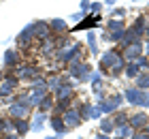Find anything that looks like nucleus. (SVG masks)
<instances>
[{
	"label": "nucleus",
	"mask_w": 149,
	"mask_h": 139,
	"mask_svg": "<svg viewBox=\"0 0 149 139\" xmlns=\"http://www.w3.org/2000/svg\"><path fill=\"white\" fill-rule=\"evenodd\" d=\"M47 139H60V137H58V135H56V137H47Z\"/></svg>",
	"instance_id": "obj_49"
},
{
	"label": "nucleus",
	"mask_w": 149,
	"mask_h": 139,
	"mask_svg": "<svg viewBox=\"0 0 149 139\" xmlns=\"http://www.w3.org/2000/svg\"><path fill=\"white\" fill-rule=\"evenodd\" d=\"M90 6H92V2H90V0H81V11H90Z\"/></svg>",
	"instance_id": "obj_42"
},
{
	"label": "nucleus",
	"mask_w": 149,
	"mask_h": 139,
	"mask_svg": "<svg viewBox=\"0 0 149 139\" xmlns=\"http://www.w3.org/2000/svg\"><path fill=\"white\" fill-rule=\"evenodd\" d=\"M45 118H47V111H38L34 116V120L30 122V131H34V133H40L45 126Z\"/></svg>",
	"instance_id": "obj_15"
},
{
	"label": "nucleus",
	"mask_w": 149,
	"mask_h": 139,
	"mask_svg": "<svg viewBox=\"0 0 149 139\" xmlns=\"http://www.w3.org/2000/svg\"><path fill=\"white\" fill-rule=\"evenodd\" d=\"M13 124H15V131H17V135L22 137L26 135L30 131V122H28V118H19V120H13Z\"/></svg>",
	"instance_id": "obj_16"
},
{
	"label": "nucleus",
	"mask_w": 149,
	"mask_h": 139,
	"mask_svg": "<svg viewBox=\"0 0 149 139\" xmlns=\"http://www.w3.org/2000/svg\"><path fill=\"white\" fill-rule=\"evenodd\" d=\"M145 131H147V133H149V122H147V126H145Z\"/></svg>",
	"instance_id": "obj_50"
},
{
	"label": "nucleus",
	"mask_w": 149,
	"mask_h": 139,
	"mask_svg": "<svg viewBox=\"0 0 149 139\" xmlns=\"http://www.w3.org/2000/svg\"><path fill=\"white\" fill-rule=\"evenodd\" d=\"M141 107H149V90H143V99H141Z\"/></svg>",
	"instance_id": "obj_39"
},
{
	"label": "nucleus",
	"mask_w": 149,
	"mask_h": 139,
	"mask_svg": "<svg viewBox=\"0 0 149 139\" xmlns=\"http://www.w3.org/2000/svg\"><path fill=\"white\" fill-rule=\"evenodd\" d=\"M4 139H19L17 133H4Z\"/></svg>",
	"instance_id": "obj_44"
},
{
	"label": "nucleus",
	"mask_w": 149,
	"mask_h": 139,
	"mask_svg": "<svg viewBox=\"0 0 149 139\" xmlns=\"http://www.w3.org/2000/svg\"><path fill=\"white\" fill-rule=\"evenodd\" d=\"M100 9H102V4H98V2H92V6H90V11L94 13V15H98Z\"/></svg>",
	"instance_id": "obj_41"
},
{
	"label": "nucleus",
	"mask_w": 149,
	"mask_h": 139,
	"mask_svg": "<svg viewBox=\"0 0 149 139\" xmlns=\"http://www.w3.org/2000/svg\"><path fill=\"white\" fill-rule=\"evenodd\" d=\"M49 28H51V32H66V30H68V24H66L64 22V19H51V22H49Z\"/></svg>",
	"instance_id": "obj_20"
},
{
	"label": "nucleus",
	"mask_w": 149,
	"mask_h": 139,
	"mask_svg": "<svg viewBox=\"0 0 149 139\" xmlns=\"http://www.w3.org/2000/svg\"><path fill=\"white\" fill-rule=\"evenodd\" d=\"M124 99L130 103V105H136L141 107V99H143V90L136 88V86H130V88H126L124 90Z\"/></svg>",
	"instance_id": "obj_8"
},
{
	"label": "nucleus",
	"mask_w": 149,
	"mask_h": 139,
	"mask_svg": "<svg viewBox=\"0 0 149 139\" xmlns=\"http://www.w3.org/2000/svg\"><path fill=\"white\" fill-rule=\"evenodd\" d=\"M147 71H149V58H147Z\"/></svg>",
	"instance_id": "obj_52"
},
{
	"label": "nucleus",
	"mask_w": 149,
	"mask_h": 139,
	"mask_svg": "<svg viewBox=\"0 0 149 139\" xmlns=\"http://www.w3.org/2000/svg\"><path fill=\"white\" fill-rule=\"evenodd\" d=\"M115 2H117V0H104V4H107V6H113Z\"/></svg>",
	"instance_id": "obj_46"
},
{
	"label": "nucleus",
	"mask_w": 149,
	"mask_h": 139,
	"mask_svg": "<svg viewBox=\"0 0 149 139\" xmlns=\"http://www.w3.org/2000/svg\"><path fill=\"white\" fill-rule=\"evenodd\" d=\"M113 131H115L113 118H102V120H100V133H107V135H111Z\"/></svg>",
	"instance_id": "obj_21"
},
{
	"label": "nucleus",
	"mask_w": 149,
	"mask_h": 139,
	"mask_svg": "<svg viewBox=\"0 0 149 139\" xmlns=\"http://www.w3.org/2000/svg\"><path fill=\"white\" fill-rule=\"evenodd\" d=\"M111 15H113L115 19H121V17L126 15V9H121V6H117V9H113V13H111Z\"/></svg>",
	"instance_id": "obj_37"
},
{
	"label": "nucleus",
	"mask_w": 149,
	"mask_h": 139,
	"mask_svg": "<svg viewBox=\"0 0 149 139\" xmlns=\"http://www.w3.org/2000/svg\"><path fill=\"white\" fill-rule=\"evenodd\" d=\"M87 45H90L92 54H98V41H96V34H94L92 30L87 32Z\"/></svg>",
	"instance_id": "obj_31"
},
{
	"label": "nucleus",
	"mask_w": 149,
	"mask_h": 139,
	"mask_svg": "<svg viewBox=\"0 0 149 139\" xmlns=\"http://www.w3.org/2000/svg\"><path fill=\"white\" fill-rule=\"evenodd\" d=\"M53 49H56V41H53V39H51V41H47V43L43 45V54H45V56H49Z\"/></svg>",
	"instance_id": "obj_33"
},
{
	"label": "nucleus",
	"mask_w": 149,
	"mask_h": 139,
	"mask_svg": "<svg viewBox=\"0 0 149 139\" xmlns=\"http://www.w3.org/2000/svg\"><path fill=\"white\" fill-rule=\"evenodd\" d=\"M134 79H136V88H141V90H149V71H141Z\"/></svg>",
	"instance_id": "obj_19"
},
{
	"label": "nucleus",
	"mask_w": 149,
	"mask_h": 139,
	"mask_svg": "<svg viewBox=\"0 0 149 139\" xmlns=\"http://www.w3.org/2000/svg\"><path fill=\"white\" fill-rule=\"evenodd\" d=\"M49 124H51V128L58 133V137H60V139H62V137H64V133L68 131V128H66V124H64V118H62V116H58V114L49 120Z\"/></svg>",
	"instance_id": "obj_12"
},
{
	"label": "nucleus",
	"mask_w": 149,
	"mask_h": 139,
	"mask_svg": "<svg viewBox=\"0 0 149 139\" xmlns=\"http://www.w3.org/2000/svg\"><path fill=\"white\" fill-rule=\"evenodd\" d=\"M32 41H34V34H32V28H30V24H28L22 32H19V37H17V45L26 49V47H30Z\"/></svg>",
	"instance_id": "obj_11"
},
{
	"label": "nucleus",
	"mask_w": 149,
	"mask_h": 139,
	"mask_svg": "<svg viewBox=\"0 0 149 139\" xmlns=\"http://www.w3.org/2000/svg\"><path fill=\"white\" fill-rule=\"evenodd\" d=\"M0 81H2V71H0Z\"/></svg>",
	"instance_id": "obj_53"
},
{
	"label": "nucleus",
	"mask_w": 149,
	"mask_h": 139,
	"mask_svg": "<svg viewBox=\"0 0 149 139\" xmlns=\"http://www.w3.org/2000/svg\"><path fill=\"white\" fill-rule=\"evenodd\" d=\"M28 114H30V105H26V103L15 101V103H11V105H9V116L13 118V120H19V118H28Z\"/></svg>",
	"instance_id": "obj_5"
},
{
	"label": "nucleus",
	"mask_w": 149,
	"mask_h": 139,
	"mask_svg": "<svg viewBox=\"0 0 149 139\" xmlns=\"http://www.w3.org/2000/svg\"><path fill=\"white\" fill-rule=\"evenodd\" d=\"M96 24H100V15H85L83 19H81V22L74 26V30H85V28H94Z\"/></svg>",
	"instance_id": "obj_14"
},
{
	"label": "nucleus",
	"mask_w": 149,
	"mask_h": 139,
	"mask_svg": "<svg viewBox=\"0 0 149 139\" xmlns=\"http://www.w3.org/2000/svg\"><path fill=\"white\" fill-rule=\"evenodd\" d=\"M30 28H32L34 39H38V41H47V39H51V34H53L47 22H32Z\"/></svg>",
	"instance_id": "obj_3"
},
{
	"label": "nucleus",
	"mask_w": 149,
	"mask_h": 139,
	"mask_svg": "<svg viewBox=\"0 0 149 139\" xmlns=\"http://www.w3.org/2000/svg\"><path fill=\"white\" fill-rule=\"evenodd\" d=\"M98 120V118H102V111H100V107L98 105H92V111H90V120Z\"/></svg>",
	"instance_id": "obj_34"
},
{
	"label": "nucleus",
	"mask_w": 149,
	"mask_h": 139,
	"mask_svg": "<svg viewBox=\"0 0 149 139\" xmlns=\"http://www.w3.org/2000/svg\"><path fill=\"white\" fill-rule=\"evenodd\" d=\"M30 90H40V92H47V79L45 77H36L34 81H32V86H30Z\"/></svg>",
	"instance_id": "obj_26"
},
{
	"label": "nucleus",
	"mask_w": 149,
	"mask_h": 139,
	"mask_svg": "<svg viewBox=\"0 0 149 139\" xmlns=\"http://www.w3.org/2000/svg\"><path fill=\"white\" fill-rule=\"evenodd\" d=\"M85 15H87V13H85V11H77V13H72V15H70V17H72V22H81V19H83Z\"/></svg>",
	"instance_id": "obj_40"
},
{
	"label": "nucleus",
	"mask_w": 149,
	"mask_h": 139,
	"mask_svg": "<svg viewBox=\"0 0 149 139\" xmlns=\"http://www.w3.org/2000/svg\"><path fill=\"white\" fill-rule=\"evenodd\" d=\"M145 28H147V19L141 15V17H136V22L128 28V32L132 34L134 41H141V39H143V34H145Z\"/></svg>",
	"instance_id": "obj_7"
},
{
	"label": "nucleus",
	"mask_w": 149,
	"mask_h": 139,
	"mask_svg": "<svg viewBox=\"0 0 149 139\" xmlns=\"http://www.w3.org/2000/svg\"><path fill=\"white\" fill-rule=\"evenodd\" d=\"M111 101H113L117 107H121V103H124L126 99H124V94H113V96H111Z\"/></svg>",
	"instance_id": "obj_38"
},
{
	"label": "nucleus",
	"mask_w": 149,
	"mask_h": 139,
	"mask_svg": "<svg viewBox=\"0 0 149 139\" xmlns=\"http://www.w3.org/2000/svg\"><path fill=\"white\" fill-rule=\"evenodd\" d=\"M62 83H64V79L60 77V75H51V77H47V88L53 90V92H56V90L62 86Z\"/></svg>",
	"instance_id": "obj_23"
},
{
	"label": "nucleus",
	"mask_w": 149,
	"mask_h": 139,
	"mask_svg": "<svg viewBox=\"0 0 149 139\" xmlns=\"http://www.w3.org/2000/svg\"><path fill=\"white\" fill-rule=\"evenodd\" d=\"M145 34H147V39H149V22H147V28H145Z\"/></svg>",
	"instance_id": "obj_48"
},
{
	"label": "nucleus",
	"mask_w": 149,
	"mask_h": 139,
	"mask_svg": "<svg viewBox=\"0 0 149 139\" xmlns=\"http://www.w3.org/2000/svg\"><path fill=\"white\" fill-rule=\"evenodd\" d=\"M132 139H149V133H147V131H143V128H141V131H134Z\"/></svg>",
	"instance_id": "obj_36"
},
{
	"label": "nucleus",
	"mask_w": 149,
	"mask_h": 139,
	"mask_svg": "<svg viewBox=\"0 0 149 139\" xmlns=\"http://www.w3.org/2000/svg\"><path fill=\"white\" fill-rule=\"evenodd\" d=\"M124 60L126 62H132V60H136L139 56H143V43L141 41H136V43H130V45H126L124 47Z\"/></svg>",
	"instance_id": "obj_6"
},
{
	"label": "nucleus",
	"mask_w": 149,
	"mask_h": 139,
	"mask_svg": "<svg viewBox=\"0 0 149 139\" xmlns=\"http://www.w3.org/2000/svg\"><path fill=\"white\" fill-rule=\"evenodd\" d=\"M53 105H56V96H53V94H45L43 99H40V103H38L40 111H51Z\"/></svg>",
	"instance_id": "obj_17"
},
{
	"label": "nucleus",
	"mask_w": 149,
	"mask_h": 139,
	"mask_svg": "<svg viewBox=\"0 0 149 139\" xmlns=\"http://www.w3.org/2000/svg\"><path fill=\"white\" fill-rule=\"evenodd\" d=\"M2 62L6 64V68H13L19 64V52L17 49H6L4 56H2Z\"/></svg>",
	"instance_id": "obj_13"
},
{
	"label": "nucleus",
	"mask_w": 149,
	"mask_h": 139,
	"mask_svg": "<svg viewBox=\"0 0 149 139\" xmlns=\"http://www.w3.org/2000/svg\"><path fill=\"white\" fill-rule=\"evenodd\" d=\"M132 62L141 68V71H143V68H147V58H145V56H139V58H136V60H132Z\"/></svg>",
	"instance_id": "obj_35"
},
{
	"label": "nucleus",
	"mask_w": 149,
	"mask_h": 139,
	"mask_svg": "<svg viewBox=\"0 0 149 139\" xmlns=\"http://www.w3.org/2000/svg\"><path fill=\"white\" fill-rule=\"evenodd\" d=\"M94 96H96V99L100 101V99H102V96H104V92H102V90H100V88H94Z\"/></svg>",
	"instance_id": "obj_43"
},
{
	"label": "nucleus",
	"mask_w": 149,
	"mask_h": 139,
	"mask_svg": "<svg viewBox=\"0 0 149 139\" xmlns=\"http://www.w3.org/2000/svg\"><path fill=\"white\" fill-rule=\"evenodd\" d=\"M13 128H15V124H13V118H11V120H6V118H0V133H11Z\"/></svg>",
	"instance_id": "obj_30"
},
{
	"label": "nucleus",
	"mask_w": 149,
	"mask_h": 139,
	"mask_svg": "<svg viewBox=\"0 0 149 139\" xmlns=\"http://www.w3.org/2000/svg\"><path fill=\"white\" fill-rule=\"evenodd\" d=\"M147 122H149V116L143 114V111H139V114H134L128 118V124L134 128V131H141V128H145L147 126Z\"/></svg>",
	"instance_id": "obj_9"
},
{
	"label": "nucleus",
	"mask_w": 149,
	"mask_h": 139,
	"mask_svg": "<svg viewBox=\"0 0 149 139\" xmlns=\"http://www.w3.org/2000/svg\"><path fill=\"white\" fill-rule=\"evenodd\" d=\"M79 52H81V45L74 43V45H68V47H62V49H58V60L60 62H66V64H70V62L79 60Z\"/></svg>",
	"instance_id": "obj_2"
},
{
	"label": "nucleus",
	"mask_w": 149,
	"mask_h": 139,
	"mask_svg": "<svg viewBox=\"0 0 149 139\" xmlns=\"http://www.w3.org/2000/svg\"><path fill=\"white\" fill-rule=\"evenodd\" d=\"M145 52H147V56H149V39H147V43H145Z\"/></svg>",
	"instance_id": "obj_47"
},
{
	"label": "nucleus",
	"mask_w": 149,
	"mask_h": 139,
	"mask_svg": "<svg viewBox=\"0 0 149 139\" xmlns=\"http://www.w3.org/2000/svg\"><path fill=\"white\" fill-rule=\"evenodd\" d=\"M96 139H111V137L107 135V133H100V135H96Z\"/></svg>",
	"instance_id": "obj_45"
},
{
	"label": "nucleus",
	"mask_w": 149,
	"mask_h": 139,
	"mask_svg": "<svg viewBox=\"0 0 149 139\" xmlns=\"http://www.w3.org/2000/svg\"><path fill=\"white\" fill-rule=\"evenodd\" d=\"M124 34H126V28H124V30H113V32H107V34H104V39L109 41V43H119V41L124 39Z\"/></svg>",
	"instance_id": "obj_22"
},
{
	"label": "nucleus",
	"mask_w": 149,
	"mask_h": 139,
	"mask_svg": "<svg viewBox=\"0 0 149 139\" xmlns=\"http://www.w3.org/2000/svg\"><path fill=\"white\" fill-rule=\"evenodd\" d=\"M98 107H100V111H102V114H109V116L117 111V105H115V103H113L111 99H107V101H102V99H100Z\"/></svg>",
	"instance_id": "obj_18"
},
{
	"label": "nucleus",
	"mask_w": 149,
	"mask_h": 139,
	"mask_svg": "<svg viewBox=\"0 0 149 139\" xmlns=\"http://www.w3.org/2000/svg\"><path fill=\"white\" fill-rule=\"evenodd\" d=\"M124 22L121 19H109L107 22V32H113V30H124Z\"/></svg>",
	"instance_id": "obj_28"
},
{
	"label": "nucleus",
	"mask_w": 149,
	"mask_h": 139,
	"mask_svg": "<svg viewBox=\"0 0 149 139\" xmlns=\"http://www.w3.org/2000/svg\"><path fill=\"white\" fill-rule=\"evenodd\" d=\"M62 118H64V124H66V128H77L81 122V114H79V109H74V107H68L62 114Z\"/></svg>",
	"instance_id": "obj_4"
},
{
	"label": "nucleus",
	"mask_w": 149,
	"mask_h": 139,
	"mask_svg": "<svg viewBox=\"0 0 149 139\" xmlns=\"http://www.w3.org/2000/svg\"><path fill=\"white\" fill-rule=\"evenodd\" d=\"M124 73H126V77H136V75L141 73V68L134 64V62H126V66H124Z\"/></svg>",
	"instance_id": "obj_24"
},
{
	"label": "nucleus",
	"mask_w": 149,
	"mask_h": 139,
	"mask_svg": "<svg viewBox=\"0 0 149 139\" xmlns=\"http://www.w3.org/2000/svg\"><path fill=\"white\" fill-rule=\"evenodd\" d=\"M132 2H139V0H132Z\"/></svg>",
	"instance_id": "obj_54"
},
{
	"label": "nucleus",
	"mask_w": 149,
	"mask_h": 139,
	"mask_svg": "<svg viewBox=\"0 0 149 139\" xmlns=\"http://www.w3.org/2000/svg\"><path fill=\"white\" fill-rule=\"evenodd\" d=\"M113 124H115V128L128 124V114H126V111H117V114L113 116Z\"/></svg>",
	"instance_id": "obj_25"
},
{
	"label": "nucleus",
	"mask_w": 149,
	"mask_h": 139,
	"mask_svg": "<svg viewBox=\"0 0 149 139\" xmlns=\"http://www.w3.org/2000/svg\"><path fill=\"white\" fill-rule=\"evenodd\" d=\"M17 83H19V77H13V75L4 77L2 81H0V96H9L13 90H15Z\"/></svg>",
	"instance_id": "obj_10"
},
{
	"label": "nucleus",
	"mask_w": 149,
	"mask_h": 139,
	"mask_svg": "<svg viewBox=\"0 0 149 139\" xmlns=\"http://www.w3.org/2000/svg\"><path fill=\"white\" fill-rule=\"evenodd\" d=\"M102 77H104V75H100L98 71H92V73H90V83H92V88H100V86H102Z\"/></svg>",
	"instance_id": "obj_29"
},
{
	"label": "nucleus",
	"mask_w": 149,
	"mask_h": 139,
	"mask_svg": "<svg viewBox=\"0 0 149 139\" xmlns=\"http://www.w3.org/2000/svg\"><path fill=\"white\" fill-rule=\"evenodd\" d=\"M117 135H119V137H126V139H132V135H134V128L130 126V124L117 126Z\"/></svg>",
	"instance_id": "obj_27"
},
{
	"label": "nucleus",
	"mask_w": 149,
	"mask_h": 139,
	"mask_svg": "<svg viewBox=\"0 0 149 139\" xmlns=\"http://www.w3.org/2000/svg\"><path fill=\"white\" fill-rule=\"evenodd\" d=\"M90 111H92V103H83V105L79 107V114H81V120H90Z\"/></svg>",
	"instance_id": "obj_32"
},
{
	"label": "nucleus",
	"mask_w": 149,
	"mask_h": 139,
	"mask_svg": "<svg viewBox=\"0 0 149 139\" xmlns=\"http://www.w3.org/2000/svg\"><path fill=\"white\" fill-rule=\"evenodd\" d=\"M68 73H70V77H74L77 81H90L92 66H90V64H85V62H79V60H74V62H70V68H68Z\"/></svg>",
	"instance_id": "obj_1"
},
{
	"label": "nucleus",
	"mask_w": 149,
	"mask_h": 139,
	"mask_svg": "<svg viewBox=\"0 0 149 139\" xmlns=\"http://www.w3.org/2000/svg\"><path fill=\"white\" fill-rule=\"evenodd\" d=\"M115 139H126V137H119V135H117V137H115Z\"/></svg>",
	"instance_id": "obj_51"
}]
</instances>
